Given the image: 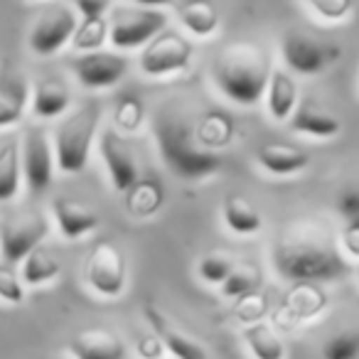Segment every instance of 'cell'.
Here are the masks:
<instances>
[{
    "label": "cell",
    "mask_w": 359,
    "mask_h": 359,
    "mask_svg": "<svg viewBox=\"0 0 359 359\" xmlns=\"http://www.w3.org/2000/svg\"><path fill=\"white\" fill-rule=\"evenodd\" d=\"M271 264L285 280H334L347 276V259L327 229L315 224H293L278 236L271 249Z\"/></svg>",
    "instance_id": "obj_1"
},
{
    "label": "cell",
    "mask_w": 359,
    "mask_h": 359,
    "mask_svg": "<svg viewBox=\"0 0 359 359\" xmlns=\"http://www.w3.org/2000/svg\"><path fill=\"white\" fill-rule=\"evenodd\" d=\"M269 76V55L261 47L246 45V42H236V45L222 50L212 67V81H215L217 91L226 101L244 106V109L264 99Z\"/></svg>",
    "instance_id": "obj_2"
},
{
    "label": "cell",
    "mask_w": 359,
    "mask_h": 359,
    "mask_svg": "<svg viewBox=\"0 0 359 359\" xmlns=\"http://www.w3.org/2000/svg\"><path fill=\"white\" fill-rule=\"evenodd\" d=\"M155 145L165 168L182 182H200L222 170V155L200 145L195 130L180 118H165L155 126Z\"/></svg>",
    "instance_id": "obj_3"
},
{
    "label": "cell",
    "mask_w": 359,
    "mask_h": 359,
    "mask_svg": "<svg viewBox=\"0 0 359 359\" xmlns=\"http://www.w3.org/2000/svg\"><path fill=\"white\" fill-rule=\"evenodd\" d=\"M101 106L89 101L81 109L67 114L52 133V148H55L57 168L65 175H76L86 168L91 155V145L99 133Z\"/></svg>",
    "instance_id": "obj_4"
},
{
    "label": "cell",
    "mask_w": 359,
    "mask_h": 359,
    "mask_svg": "<svg viewBox=\"0 0 359 359\" xmlns=\"http://www.w3.org/2000/svg\"><path fill=\"white\" fill-rule=\"evenodd\" d=\"M168 15L158 8L118 6L111 8L109 15V42L121 52H130L145 47L155 35L165 30Z\"/></svg>",
    "instance_id": "obj_5"
},
{
    "label": "cell",
    "mask_w": 359,
    "mask_h": 359,
    "mask_svg": "<svg viewBox=\"0 0 359 359\" xmlns=\"http://www.w3.org/2000/svg\"><path fill=\"white\" fill-rule=\"evenodd\" d=\"M192 57H195V45L185 35L163 30L140 50L138 67L140 74L148 79H163L190 69Z\"/></svg>",
    "instance_id": "obj_6"
},
{
    "label": "cell",
    "mask_w": 359,
    "mask_h": 359,
    "mask_svg": "<svg viewBox=\"0 0 359 359\" xmlns=\"http://www.w3.org/2000/svg\"><path fill=\"white\" fill-rule=\"evenodd\" d=\"M50 234V219L40 210L11 212L0 219V256L6 264H20Z\"/></svg>",
    "instance_id": "obj_7"
},
{
    "label": "cell",
    "mask_w": 359,
    "mask_h": 359,
    "mask_svg": "<svg viewBox=\"0 0 359 359\" xmlns=\"http://www.w3.org/2000/svg\"><path fill=\"white\" fill-rule=\"evenodd\" d=\"M339 55L342 50L334 42L320 40L303 30H288L280 37V57H283L288 72L300 76L323 74L339 60Z\"/></svg>",
    "instance_id": "obj_8"
},
{
    "label": "cell",
    "mask_w": 359,
    "mask_h": 359,
    "mask_svg": "<svg viewBox=\"0 0 359 359\" xmlns=\"http://www.w3.org/2000/svg\"><path fill=\"white\" fill-rule=\"evenodd\" d=\"M76 27H79V15L74 8L67 3L50 6L42 11V15H37L35 25L27 35V45L37 57H52L69 45Z\"/></svg>",
    "instance_id": "obj_9"
},
{
    "label": "cell",
    "mask_w": 359,
    "mask_h": 359,
    "mask_svg": "<svg viewBox=\"0 0 359 359\" xmlns=\"http://www.w3.org/2000/svg\"><path fill=\"white\" fill-rule=\"evenodd\" d=\"M84 278L89 288L101 298H118L126 290L123 251L111 241H96L84 264Z\"/></svg>",
    "instance_id": "obj_10"
},
{
    "label": "cell",
    "mask_w": 359,
    "mask_h": 359,
    "mask_svg": "<svg viewBox=\"0 0 359 359\" xmlns=\"http://www.w3.org/2000/svg\"><path fill=\"white\" fill-rule=\"evenodd\" d=\"M22 177L30 195H42L50 190L55 180V148L47 135L45 126H30L22 140Z\"/></svg>",
    "instance_id": "obj_11"
},
{
    "label": "cell",
    "mask_w": 359,
    "mask_h": 359,
    "mask_svg": "<svg viewBox=\"0 0 359 359\" xmlns=\"http://www.w3.org/2000/svg\"><path fill=\"white\" fill-rule=\"evenodd\" d=\"M72 72L84 89L101 91L111 89L123 79L126 72H128V60L118 52L109 50L81 52V57L72 62Z\"/></svg>",
    "instance_id": "obj_12"
},
{
    "label": "cell",
    "mask_w": 359,
    "mask_h": 359,
    "mask_svg": "<svg viewBox=\"0 0 359 359\" xmlns=\"http://www.w3.org/2000/svg\"><path fill=\"white\" fill-rule=\"evenodd\" d=\"M99 153H101V158H104L111 187H114L116 192L130 190V187L140 180L138 163H135L133 153H130V148L126 145V140L121 138L118 130H114V128L101 130Z\"/></svg>",
    "instance_id": "obj_13"
},
{
    "label": "cell",
    "mask_w": 359,
    "mask_h": 359,
    "mask_svg": "<svg viewBox=\"0 0 359 359\" xmlns=\"http://www.w3.org/2000/svg\"><path fill=\"white\" fill-rule=\"evenodd\" d=\"M143 315L153 334H158L160 342L165 344V352L172 359H207V349L195 337H190L185 330H180L158 305L148 303L143 308Z\"/></svg>",
    "instance_id": "obj_14"
},
{
    "label": "cell",
    "mask_w": 359,
    "mask_h": 359,
    "mask_svg": "<svg viewBox=\"0 0 359 359\" xmlns=\"http://www.w3.org/2000/svg\"><path fill=\"white\" fill-rule=\"evenodd\" d=\"M32 89L27 76L20 74L15 67H0V128H13L22 121L30 106Z\"/></svg>",
    "instance_id": "obj_15"
},
{
    "label": "cell",
    "mask_w": 359,
    "mask_h": 359,
    "mask_svg": "<svg viewBox=\"0 0 359 359\" xmlns=\"http://www.w3.org/2000/svg\"><path fill=\"white\" fill-rule=\"evenodd\" d=\"M288 126L293 133L310 135V138H334L342 130V121L310 96L298 101L293 116L288 118Z\"/></svg>",
    "instance_id": "obj_16"
},
{
    "label": "cell",
    "mask_w": 359,
    "mask_h": 359,
    "mask_svg": "<svg viewBox=\"0 0 359 359\" xmlns=\"http://www.w3.org/2000/svg\"><path fill=\"white\" fill-rule=\"evenodd\" d=\"M69 352L74 359H126L123 339L106 327H89L69 339Z\"/></svg>",
    "instance_id": "obj_17"
},
{
    "label": "cell",
    "mask_w": 359,
    "mask_h": 359,
    "mask_svg": "<svg viewBox=\"0 0 359 359\" xmlns=\"http://www.w3.org/2000/svg\"><path fill=\"white\" fill-rule=\"evenodd\" d=\"M52 219L65 239L74 241L99 229V215L91 207L72 200V197H57L52 200Z\"/></svg>",
    "instance_id": "obj_18"
},
{
    "label": "cell",
    "mask_w": 359,
    "mask_h": 359,
    "mask_svg": "<svg viewBox=\"0 0 359 359\" xmlns=\"http://www.w3.org/2000/svg\"><path fill=\"white\" fill-rule=\"evenodd\" d=\"M298 101H300V89L295 76L288 69H278V67L271 69L269 84H266L264 91V104L271 118L278 121V123H288Z\"/></svg>",
    "instance_id": "obj_19"
},
{
    "label": "cell",
    "mask_w": 359,
    "mask_h": 359,
    "mask_svg": "<svg viewBox=\"0 0 359 359\" xmlns=\"http://www.w3.org/2000/svg\"><path fill=\"white\" fill-rule=\"evenodd\" d=\"M325 308H327V293L313 280H300L288 290L283 305L278 308V315L290 320V325H295L318 318Z\"/></svg>",
    "instance_id": "obj_20"
},
{
    "label": "cell",
    "mask_w": 359,
    "mask_h": 359,
    "mask_svg": "<svg viewBox=\"0 0 359 359\" xmlns=\"http://www.w3.org/2000/svg\"><path fill=\"white\" fill-rule=\"evenodd\" d=\"M256 163L276 177H290L310 165V153L290 143H264L256 150Z\"/></svg>",
    "instance_id": "obj_21"
},
{
    "label": "cell",
    "mask_w": 359,
    "mask_h": 359,
    "mask_svg": "<svg viewBox=\"0 0 359 359\" xmlns=\"http://www.w3.org/2000/svg\"><path fill=\"white\" fill-rule=\"evenodd\" d=\"M72 104V94L69 86L65 79L60 76H45L32 86V96H30V109L35 114V118H60L67 114Z\"/></svg>",
    "instance_id": "obj_22"
},
{
    "label": "cell",
    "mask_w": 359,
    "mask_h": 359,
    "mask_svg": "<svg viewBox=\"0 0 359 359\" xmlns=\"http://www.w3.org/2000/svg\"><path fill=\"white\" fill-rule=\"evenodd\" d=\"M222 219L229 226V231L239 236H251L259 234L264 229V215L259 212V207L251 205V200L241 195H229L222 205Z\"/></svg>",
    "instance_id": "obj_23"
},
{
    "label": "cell",
    "mask_w": 359,
    "mask_h": 359,
    "mask_svg": "<svg viewBox=\"0 0 359 359\" xmlns=\"http://www.w3.org/2000/svg\"><path fill=\"white\" fill-rule=\"evenodd\" d=\"M244 344L254 359H285V344L283 337L276 332V327L266 320L251 323L241 332Z\"/></svg>",
    "instance_id": "obj_24"
},
{
    "label": "cell",
    "mask_w": 359,
    "mask_h": 359,
    "mask_svg": "<svg viewBox=\"0 0 359 359\" xmlns=\"http://www.w3.org/2000/svg\"><path fill=\"white\" fill-rule=\"evenodd\" d=\"M22 150L15 138L0 145V205H8L20 195Z\"/></svg>",
    "instance_id": "obj_25"
},
{
    "label": "cell",
    "mask_w": 359,
    "mask_h": 359,
    "mask_svg": "<svg viewBox=\"0 0 359 359\" xmlns=\"http://www.w3.org/2000/svg\"><path fill=\"white\" fill-rule=\"evenodd\" d=\"M62 273V261L57 259V254L47 246H37L30 254L22 259V271L20 278L25 285L30 288H40V285H47Z\"/></svg>",
    "instance_id": "obj_26"
},
{
    "label": "cell",
    "mask_w": 359,
    "mask_h": 359,
    "mask_svg": "<svg viewBox=\"0 0 359 359\" xmlns=\"http://www.w3.org/2000/svg\"><path fill=\"white\" fill-rule=\"evenodd\" d=\"M180 22L185 27L190 35L200 37V40H207V37L217 35L219 30V13L212 3L207 0H192V3H185L180 8Z\"/></svg>",
    "instance_id": "obj_27"
},
{
    "label": "cell",
    "mask_w": 359,
    "mask_h": 359,
    "mask_svg": "<svg viewBox=\"0 0 359 359\" xmlns=\"http://www.w3.org/2000/svg\"><path fill=\"white\" fill-rule=\"evenodd\" d=\"M163 207V187L153 180H138L130 190H126V210L135 219H150Z\"/></svg>",
    "instance_id": "obj_28"
},
{
    "label": "cell",
    "mask_w": 359,
    "mask_h": 359,
    "mask_svg": "<svg viewBox=\"0 0 359 359\" xmlns=\"http://www.w3.org/2000/svg\"><path fill=\"white\" fill-rule=\"evenodd\" d=\"M234 121L229 118L226 114H219V111H212V114H207L205 118L200 121V126H197V140H200L202 148L207 150H215L217 148H224V145L231 143V138H234Z\"/></svg>",
    "instance_id": "obj_29"
},
{
    "label": "cell",
    "mask_w": 359,
    "mask_h": 359,
    "mask_svg": "<svg viewBox=\"0 0 359 359\" xmlns=\"http://www.w3.org/2000/svg\"><path fill=\"white\" fill-rule=\"evenodd\" d=\"M261 285V269L254 264V261H239L234 264L231 273L226 276V280L219 285L222 295L224 298H244V295L254 293Z\"/></svg>",
    "instance_id": "obj_30"
},
{
    "label": "cell",
    "mask_w": 359,
    "mask_h": 359,
    "mask_svg": "<svg viewBox=\"0 0 359 359\" xmlns=\"http://www.w3.org/2000/svg\"><path fill=\"white\" fill-rule=\"evenodd\" d=\"M106 40H109V18H91V20L79 22L72 45L79 52H94L101 50Z\"/></svg>",
    "instance_id": "obj_31"
},
{
    "label": "cell",
    "mask_w": 359,
    "mask_h": 359,
    "mask_svg": "<svg viewBox=\"0 0 359 359\" xmlns=\"http://www.w3.org/2000/svg\"><path fill=\"white\" fill-rule=\"evenodd\" d=\"M234 264H236L234 256L226 254V251H210V254L202 256L200 264H197V273H200V278L205 280V283L219 288L226 280V276L231 273Z\"/></svg>",
    "instance_id": "obj_32"
},
{
    "label": "cell",
    "mask_w": 359,
    "mask_h": 359,
    "mask_svg": "<svg viewBox=\"0 0 359 359\" xmlns=\"http://www.w3.org/2000/svg\"><path fill=\"white\" fill-rule=\"evenodd\" d=\"M323 359H359V330H342L330 334L320 349Z\"/></svg>",
    "instance_id": "obj_33"
},
{
    "label": "cell",
    "mask_w": 359,
    "mask_h": 359,
    "mask_svg": "<svg viewBox=\"0 0 359 359\" xmlns=\"http://www.w3.org/2000/svg\"><path fill=\"white\" fill-rule=\"evenodd\" d=\"M143 118H145L143 104L138 99H133V96L121 99L114 111V123L121 133H135L143 126Z\"/></svg>",
    "instance_id": "obj_34"
},
{
    "label": "cell",
    "mask_w": 359,
    "mask_h": 359,
    "mask_svg": "<svg viewBox=\"0 0 359 359\" xmlns=\"http://www.w3.org/2000/svg\"><path fill=\"white\" fill-rule=\"evenodd\" d=\"M0 300L8 305L25 303V283L13 271V264H0Z\"/></svg>",
    "instance_id": "obj_35"
},
{
    "label": "cell",
    "mask_w": 359,
    "mask_h": 359,
    "mask_svg": "<svg viewBox=\"0 0 359 359\" xmlns=\"http://www.w3.org/2000/svg\"><path fill=\"white\" fill-rule=\"evenodd\" d=\"M266 313H269V300H266L264 293H256V290L244 295V298H239V303H236V308H234V315L246 325L264 320Z\"/></svg>",
    "instance_id": "obj_36"
},
{
    "label": "cell",
    "mask_w": 359,
    "mask_h": 359,
    "mask_svg": "<svg viewBox=\"0 0 359 359\" xmlns=\"http://www.w3.org/2000/svg\"><path fill=\"white\" fill-rule=\"evenodd\" d=\"M305 3L325 22H342L352 13V0H305Z\"/></svg>",
    "instance_id": "obj_37"
},
{
    "label": "cell",
    "mask_w": 359,
    "mask_h": 359,
    "mask_svg": "<svg viewBox=\"0 0 359 359\" xmlns=\"http://www.w3.org/2000/svg\"><path fill=\"white\" fill-rule=\"evenodd\" d=\"M337 246L342 251L344 259L359 261V219L344 222L342 229L337 234Z\"/></svg>",
    "instance_id": "obj_38"
},
{
    "label": "cell",
    "mask_w": 359,
    "mask_h": 359,
    "mask_svg": "<svg viewBox=\"0 0 359 359\" xmlns=\"http://www.w3.org/2000/svg\"><path fill=\"white\" fill-rule=\"evenodd\" d=\"M334 210L342 217L344 222L359 219V190L357 187H347V190L339 192L337 202H334Z\"/></svg>",
    "instance_id": "obj_39"
},
{
    "label": "cell",
    "mask_w": 359,
    "mask_h": 359,
    "mask_svg": "<svg viewBox=\"0 0 359 359\" xmlns=\"http://www.w3.org/2000/svg\"><path fill=\"white\" fill-rule=\"evenodd\" d=\"M111 3L114 0H69V6L81 15V20H91V18H106L111 13Z\"/></svg>",
    "instance_id": "obj_40"
},
{
    "label": "cell",
    "mask_w": 359,
    "mask_h": 359,
    "mask_svg": "<svg viewBox=\"0 0 359 359\" xmlns=\"http://www.w3.org/2000/svg\"><path fill=\"white\" fill-rule=\"evenodd\" d=\"M165 344L160 342L158 334H148L138 342V357L140 359H165Z\"/></svg>",
    "instance_id": "obj_41"
},
{
    "label": "cell",
    "mask_w": 359,
    "mask_h": 359,
    "mask_svg": "<svg viewBox=\"0 0 359 359\" xmlns=\"http://www.w3.org/2000/svg\"><path fill=\"white\" fill-rule=\"evenodd\" d=\"M128 3H133V6H140V8H158V11H163V8L172 6L175 0H128Z\"/></svg>",
    "instance_id": "obj_42"
},
{
    "label": "cell",
    "mask_w": 359,
    "mask_h": 359,
    "mask_svg": "<svg viewBox=\"0 0 359 359\" xmlns=\"http://www.w3.org/2000/svg\"><path fill=\"white\" fill-rule=\"evenodd\" d=\"M357 278H359V264H357Z\"/></svg>",
    "instance_id": "obj_43"
}]
</instances>
